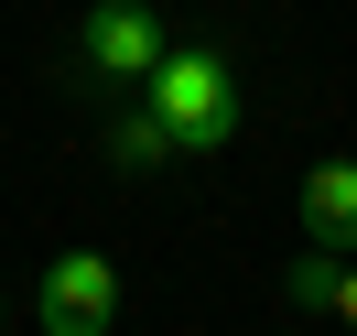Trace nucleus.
Listing matches in <instances>:
<instances>
[{
    "label": "nucleus",
    "mask_w": 357,
    "mask_h": 336,
    "mask_svg": "<svg viewBox=\"0 0 357 336\" xmlns=\"http://www.w3.org/2000/svg\"><path fill=\"white\" fill-rule=\"evenodd\" d=\"M0 314H11V304H0Z\"/></svg>",
    "instance_id": "8"
},
{
    "label": "nucleus",
    "mask_w": 357,
    "mask_h": 336,
    "mask_svg": "<svg viewBox=\"0 0 357 336\" xmlns=\"http://www.w3.org/2000/svg\"><path fill=\"white\" fill-rule=\"evenodd\" d=\"M141 98L174 119V141H184V152H227V141H238V76H227V54H206V44L162 54Z\"/></svg>",
    "instance_id": "1"
},
{
    "label": "nucleus",
    "mask_w": 357,
    "mask_h": 336,
    "mask_svg": "<svg viewBox=\"0 0 357 336\" xmlns=\"http://www.w3.org/2000/svg\"><path fill=\"white\" fill-rule=\"evenodd\" d=\"M76 54H87L109 87H152V66H162L174 44H162V22L141 11V0H98V11H87V33H76Z\"/></svg>",
    "instance_id": "3"
},
{
    "label": "nucleus",
    "mask_w": 357,
    "mask_h": 336,
    "mask_svg": "<svg viewBox=\"0 0 357 336\" xmlns=\"http://www.w3.org/2000/svg\"><path fill=\"white\" fill-rule=\"evenodd\" d=\"M292 217H303L314 249H347V261H357V163L325 152V163L303 174V196H292Z\"/></svg>",
    "instance_id": "4"
},
{
    "label": "nucleus",
    "mask_w": 357,
    "mask_h": 336,
    "mask_svg": "<svg viewBox=\"0 0 357 336\" xmlns=\"http://www.w3.org/2000/svg\"><path fill=\"white\" fill-rule=\"evenodd\" d=\"M335 314H347V326H357V261H347V293H335Z\"/></svg>",
    "instance_id": "7"
},
{
    "label": "nucleus",
    "mask_w": 357,
    "mask_h": 336,
    "mask_svg": "<svg viewBox=\"0 0 357 336\" xmlns=\"http://www.w3.org/2000/svg\"><path fill=\"white\" fill-rule=\"evenodd\" d=\"M335 293H347V249L303 239V261H292V314H335Z\"/></svg>",
    "instance_id": "6"
},
{
    "label": "nucleus",
    "mask_w": 357,
    "mask_h": 336,
    "mask_svg": "<svg viewBox=\"0 0 357 336\" xmlns=\"http://www.w3.org/2000/svg\"><path fill=\"white\" fill-rule=\"evenodd\" d=\"M33 326H44V336H109V326H119V261H98V249L44 261V282H33Z\"/></svg>",
    "instance_id": "2"
},
{
    "label": "nucleus",
    "mask_w": 357,
    "mask_h": 336,
    "mask_svg": "<svg viewBox=\"0 0 357 336\" xmlns=\"http://www.w3.org/2000/svg\"><path fill=\"white\" fill-rule=\"evenodd\" d=\"M109 152L130 163V174H162V163H184V141H174V119H162L152 98H130V109L109 119Z\"/></svg>",
    "instance_id": "5"
}]
</instances>
